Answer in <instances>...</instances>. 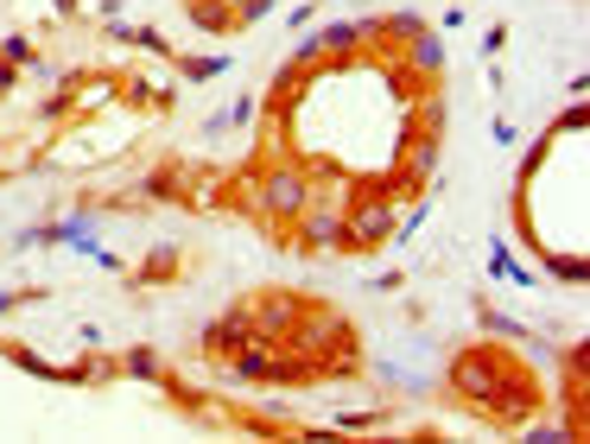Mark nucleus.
I'll list each match as a JSON object with an SVG mask.
<instances>
[{
  "label": "nucleus",
  "mask_w": 590,
  "mask_h": 444,
  "mask_svg": "<svg viewBox=\"0 0 590 444\" xmlns=\"http://www.w3.org/2000/svg\"><path fill=\"white\" fill-rule=\"evenodd\" d=\"M185 13H190V26H197V33H235V20H229V7H222V0H185Z\"/></svg>",
  "instance_id": "f8f14e48"
},
{
  "label": "nucleus",
  "mask_w": 590,
  "mask_h": 444,
  "mask_svg": "<svg viewBox=\"0 0 590 444\" xmlns=\"http://www.w3.org/2000/svg\"><path fill=\"white\" fill-rule=\"evenodd\" d=\"M401 286H406L401 267H388V273H374V280H369V293H401Z\"/></svg>",
  "instance_id": "aec40b11"
},
{
  "label": "nucleus",
  "mask_w": 590,
  "mask_h": 444,
  "mask_svg": "<svg viewBox=\"0 0 590 444\" xmlns=\"http://www.w3.org/2000/svg\"><path fill=\"white\" fill-rule=\"evenodd\" d=\"M293 235H280V248H293V255L318 260V255H343V203H305L293 222H286Z\"/></svg>",
  "instance_id": "7ed1b4c3"
},
{
  "label": "nucleus",
  "mask_w": 590,
  "mask_h": 444,
  "mask_svg": "<svg viewBox=\"0 0 590 444\" xmlns=\"http://www.w3.org/2000/svg\"><path fill=\"white\" fill-rule=\"evenodd\" d=\"M273 7H280V0H235V7H229V20H235V33H248V26H260Z\"/></svg>",
  "instance_id": "4468645a"
},
{
  "label": "nucleus",
  "mask_w": 590,
  "mask_h": 444,
  "mask_svg": "<svg viewBox=\"0 0 590 444\" xmlns=\"http://www.w3.org/2000/svg\"><path fill=\"white\" fill-rule=\"evenodd\" d=\"M0 58L20 64V71H33V76H51V64H45V51H38L33 33H7V38H0Z\"/></svg>",
  "instance_id": "6e6552de"
},
{
  "label": "nucleus",
  "mask_w": 590,
  "mask_h": 444,
  "mask_svg": "<svg viewBox=\"0 0 590 444\" xmlns=\"http://www.w3.org/2000/svg\"><path fill=\"white\" fill-rule=\"evenodd\" d=\"M527 425H533V419H527ZM527 444H571V432H565V425H533Z\"/></svg>",
  "instance_id": "a211bd4d"
},
{
  "label": "nucleus",
  "mask_w": 590,
  "mask_h": 444,
  "mask_svg": "<svg viewBox=\"0 0 590 444\" xmlns=\"http://www.w3.org/2000/svg\"><path fill=\"white\" fill-rule=\"evenodd\" d=\"M401 197H388V190H369L356 178V197H349V210H343V255H381L388 242H394V210Z\"/></svg>",
  "instance_id": "f03ea898"
},
{
  "label": "nucleus",
  "mask_w": 590,
  "mask_h": 444,
  "mask_svg": "<svg viewBox=\"0 0 590 444\" xmlns=\"http://www.w3.org/2000/svg\"><path fill=\"white\" fill-rule=\"evenodd\" d=\"M229 127H235V121H229V109H210V114H204V127H197V134H210V140H217V134H229Z\"/></svg>",
  "instance_id": "412c9836"
},
{
  "label": "nucleus",
  "mask_w": 590,
  "mask_h": 444,
  "mask_svg": "<svg viewBox=\"0 0 590 444\" xmlns=\"http://www.w3.org/2000/svg\"><path fill=\"white\" fill-rule=\"evenodd\" d=\"M38 298H45V286H13V293H0V318L20 311V305H38Z\"/></svg>",
  "instance_id": "dca6fc26"
},
{
  "label": "nucleus",
  "mask_w": 590,
  "mask_h": 444,
  "mask_svg": "<svg viewBox=\"0 0 590 444\" xmlns=\"http://www.w3.org/2000/svg\"><path fill=\"white\" fill-rule=\"evenodd\" d=\"M242 343H255V324H248V305L235 298V305H229L222 318H210V324H204V336H197V356H204V362L217 369V362H229V356H235Z\"/></svg>",
  "instance_id": "20e7f679"
},
{
  "label": "nucleus",
  "mask_w": 590,
  "mask_h": 444,
  "mask_svg": "<svg viewBox=\"0 0 590 444\" xmlns=\"http://www.w3.org/2000/svg\"><path fill=\"white\" fill-rule=\"evenodd\" d=\"M388 419H394V412L369 407V412H336L331 425H336V432H381V425H388Z\"/></svg>",
  "instance_id": "ddd939ff"
},
{
  "label": "nucleus",
  "mask_w": 590,
  "mask_h": 444,
  "mask_svg": "<svg viewBox=\"0 0 590 444\" xmlns=\"http://www.w3.org/2000/svg\"><path fill=\"white\" fill-rule=\"evenodd\" d=\"M229 51H197V58H172V71L185 76V83H217V76H229Z\"/></svg>",
  "instance_id": "1a4fd4ad"
},
{
  "label": "nucleus",
  "mask_w": 590,
  "mask_h": 444,
  "mask_svg": "<svg viewBox=\"0 0 590 444\" xmlns=\"http://www.w3.org/2000/svg\"><path fill=\"white\" fill-rule=\"evenodd\" d=\"M470 311H477V324L489 336H502V343H533V331H527L520 318H508V311H495L489 298H470Z\"/></svg>",
  "instance_id": "0eeeda50"
},
{
  "label": "nucleus",
  "mask_w": 590,
  "mask_h": 444,
  "mask_svg": "<svg viewBox=\"0 0 590 444\" xmlns=\"http://www.w3.org/2000/svg\"><path fill=\"white\" fill-rule=\"evenodd\" d=\"M121 374H134V381H159V356L140 343V349H127V356H121Z\"/></svg>",
  "instance_id": "2eb2a0df"
},
{
  "label": "nucleus",
  "mask_w": 590,
  "mask_h": 444,
  "mask_svg": "<svg viewBox=\"0 0 590 444\" xmlns=\"http://www.w3.org/2000/svg\"><path fill=\"white\" fill-rule=\"evenodd\" d=\"M520 134H515V121H508V114H495V147H515Z\"/></svg>",
  "instance_id": "5701e85b"
},
{
  "label": "nucleus",
  "mask_w": 590,
  "mask_h": 444,
  "mask_svg": "<svg viewBox=\"0 0 590 444\" xmlns=\"http://www.w3.org/2000/svg\"><path fill=\"white\" fill-rule=\"evenodd\" d=\"M489 273H495V280H508V286H540V273H533V267H520V260L508 255V242H495V248H489Z\"/></svg>",
  "instance_id": "9b49d317"
},
{
  "label": "nucleus",
  "mask_w": 590,
  "mask_h": 444,
  "mask_svg": "<svg viewBox=\"0 0 590 444\" xmlns=\"http://www.w3.org/2000/svg\"><path fill=\"white\" fill-rule=\"evenodd\" d=\"M0 356H7L13 369L38 374V381H64V362H45V356H38V349H26V343H0Z\"/></svg>",
  "instance_id": "9d476101"
},
{
  "label": "nucleus",
  "mask_w": 590,
  "mask_h": 444,
  "mask_svg": "<svg viewBox=\"0 0 590 444\" xmlns=\"http://www.w3.org/2000/svg\"><path fill=\"white\" fill-rule=\"evenodd\" d=\"M585 362H590V349H585V343H571V356H565V432H571V444L590 432V412H585Z\"/></svg>",
  "instance_id": "423d86ee"
},
{
  "label": "nucleus",
  "mask_w": 590,
  "mask_h": 444,
  "mask_svg": "<svg viewBox=\"0 0 590 444\" xmlns=\"http://www.w3.org/2000/svg\"><path fill=\"white\" fill-rule=\"evenodd\" d=\"M502 51H508V26H502V20H495V26H489V33H482V58H502Z\"/></svg>",
  "instance_id": "6ab92c4d"
},
{
  "label": "nucleus",
  "mask_w": 590,
  "mask_h": 444,
  "mask_svg": "<svg viewBox=\"0 0 590 444\" xmlns=\"http://www.w3.org/2000/svg\"><path fill=\"white\" fill-rule=\"evenodd\" d=\"M229 121H235V127H255V121H260V102H255V96H242V102H229Z\"/></svg>",
  "instance_id": "f3484780"
},
{
  "label": "nucleus",
  "mask_w": 590,
  "mask_h": 444,
  "mask_svg": "<svg viewBox=\"0 0 590 444\" xmlns=\"http://www.w3.org/2000/svg\"><path fill=\"white\" fill-rule=\"evenodd\" d=\"M444 400L495 432H520L527 419L546 412V387L515 356V343H464L444 362Z\"/></svg>",
  "instance_id": "f257e3e1"
},
{
  "label": "nucleus",
  "mask_w": 590,
  "mask_h": 444,
  "mask_svg": "<svg viewBox=\"0 0 590 444\" xmlns=\"http://www.w3.org/2000/svg\"><path fill=\"white\" fill-rule=\"evenodd\" d=\"M190 260L179 255V248H172V242H152L147 255L134 260V267H127V273H121V280H127V286H140V293H147V286H172V280H179V273H185Z\"/></svg>",
  "instance_id": "39448f33"
},
{
  "label": "nucleus",
  "mask_w": 590,
  "mask_h": 444,
  "mask_svg": "<svg viewBox=\"0 0 590 444\" xmlns=\"http://www.w3.org/2000/svg\"><path fill=\"white\" fill-rule=\"evenodd\" d=\"M318 20V0H298L293 13H286V26H311Z\"/></svg>",
  "instance_id": "4be33fe9"
}]
</instances>
